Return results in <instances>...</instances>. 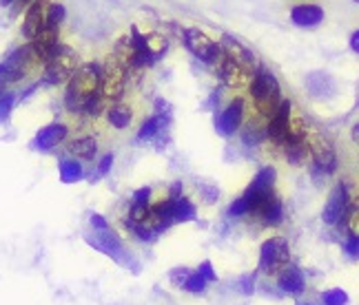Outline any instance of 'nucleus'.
<instances>
[{"instance_id": "f257e3e1", "label": "nucleus", "mask_w": 359, "mask_h": 305, "mask_svg": "<svg viewBox=\"0 0 359 305\" xmlns=\"http://www.w3.org/2000/svg\"><path fill=\"white\" fill-rule=\"evenodd\" d=\"M85 241L93 248V250H98L104 257L114 259L118 266L131 270L133 274L140 272V263L133 259V255L127 250V246H124L122 237H118V234L111 228H107V230H93L89 234H85Z\"/></svg>"}, {"instance_id": "f03ea898", "label": "nucleus", "mask_w": 359, "mask_h": 305, "mask_svg": "<svg viewBox=\"0 0 359 305\" xmlns=\"http://www.w3.org/2000/svg\"><path fill=\"white\" fill-rule=\"evenodd\" d=\"M251 98L259 115H273V111L282 102V89L278 78L266 66H259L251 80Z\"/></svg>"}, {"instance_id": "7ed1b4c3", "label": "nucleus", "mask_w": 359, "mask_h": 305, "mask_svg": "<svg viewBox=\"0 0 359 305\" xmlns=\"http://www.w3.org/2000/svg\"><path fill=\"white\" fill-rule=\"evenodd\" d=\"M182 45L196 55L198 60H202L209 66H215L219 62V58L224 55L222 45L215 43L213 38H209L202 29H198V27H187L182 31Z\"/></svg>"}, {"instance_id": "20e7f679", "label": "nucleus", "mask_w": 359, "mask_h": 305, "mask_svg": "<svg viewBox=\"0 0 359 305\" xmlns=\"http://www.w3.org/2000/svg\"><path fill=\"white\" fill-rule=\"evenodd\" d=\"M288 261H291V248H288V241L282 237H271L259 248L257 270L262 274H280L288 266Z\"/></svg>"}, {"instance_id": "39448f33", "label": "nucleus", "mask_w": 359, "mask_h": 305, "mask_svg": "<svg viewBox=\"0 0 359 305\" xmlns=\"http://www.w3.org/2000/svg\"><path fill=\"white\" fill-rule=\"evenodd\" d=\"M3 64H5V78H7L9 85L13 87L16 82H20V80H25L27 76H29L32 66L38 64V62L34 58L32 45L25 43V45H20L16 49H11L7 53V58L3 60Z\"/></svg>"}, {"instance_id": "423d86ee", "label": "nucleus", "mask_w": 359, "mask_h": 305, "mask_svg": "<svg viewBox=\"0 0 359 305\" xmlns=\"http://www.w3.org/2000/svg\"><path fill=\"white\" fill-rule=\"evenodd\" d=\"M291 102L282 100L280 106L273 111V115H269L266 122V140H271L273 144L282 146L286 142V137L291 135Z\"/></svg>"}, {"instance_id": "0eeeda50", "label": "nucleus", "mask_w": 359, "mask_h": 305, "mask_svg": "<svg viewBox=\"0 0 359 305\" xmlns=\"http://www.w3.org/2000/svg\"><path fill=\"white\" fill-rule=\"evenodd\" d=\"M348 206H351L348 188H346V184H344V182H339V184H335L333 190H330L328 201H326L324 211H322L324 224H328V226H337L339 221L344 219V215H346Z\"/></svg>"}, {"instance_id": "6e6552de", "label": "nucleus", "mask_w": 359, "mask_h": 305, "mask_svg": "<svg viewBox=\"0 0 359 305\" xmlns=\"http://www.w3.org/2000/svg\"><path fill=\"white\" fill-rule=\"evenodd\" d=\"M244 122V102L240 98L231 100L224 111L215 115V131L219 137H231L242 129Z\"/></svg>"}, {"instance_id": "1a4fd4ad", "label": "nucleus", "mask_w": 359, "mask_h": 305, "mask_svg": "<svg viewBox=\"0 0 359 305\" xmlns=\"http://www.w3.org/2000/svg\"><path fill=\"white\" fill-rule=\"evenodd\" d=\"M69 137V127L62 122H51L47 127L40 129L34 140H32V148L38 150V152H51L53 148H58L60 144L67 142Z\"/></svg>"}, {"instance_id": "9d476101", "label": "nucleus", "mask_w": 359, "mask_h": 305, "mask_svg": "<svg viewBox=\"0 0 359 305\" xmlns=\"http://www.w3.org/2000/svg\"><path fill=\"white\" fill-rule=\"evenodd\" d=\"M47 3L49 0H34V3L25 9L22 22H20V36L27 43L34 40L40 34V29L47 24Z\"/></svg>"}, {"instance_id": "9b49d317", "label": "nucleus", "mask_w": 359, "mask_h": 305, "mask_svg": "<svg viewBox=\"0 0 359 305\" xmlns=\"http://www.w3.org/2000/svg\"><path fill=\"white\" fill-rule=\"evenodd\" d=\"M311 155L315 162V169L322 171L324 175H330L337 171V155H335V148L330 144L326 137L317 135L315 140L311 142Z\"/></svg>"}, {"instance_id": "f8f14e48", "label": "nucleus", "mask_w": 359, "mask_h": 305, "mask_svg": "<svg viewBox=\"0 0 359 305\" xmlns=\"http://www.w3.org/2000/svg\"><path fill=\"white\" fill-rule=\"evenodd\" d=\"M291 22L299 29H317L324 22V9L317 3H297L291 7Z\"/></svg>"}, {"instance_id": "ddd939ff", "label": "nucleus", "mask_w": 359, "mask_h": 305, "mask_svg": "<svg viewBox=\"0 0 359 305\" xmlns=\"http://www.w3.org/2000/svg\"><path fill=\"white\" fill-rule=\"evenodd\" d=\"M280 148L284 150L286 162L293 166H302L311 155V142L306 140V135L299 131H291V135L286 137V142Z\"/></svg>"}, {"instance_id": "4468645a", "label": "nucleus", "mask_w": 359, "mask_h": 305, "mask_svg": "<svg viewBox=\"0 0 359 305\" xmlns=\"http://www.w3.org/2000/svg\"><path fill=\"white\" fill-rule=\"evenodd\" d=\"M278 288L288 297H302L306 292V279H304V272L297 266H288L278 274Z\"/></svg>"}, {"instance_id": "2eb2a0df", "label": "nucleus", "mask_w": 359, "mask_h": 305, "mask_svg": "<svg viewBox=\"0 0 359 305\" xmlns=\"http://www.w3.org/2000/svg\"><path fill=\"white\" fill-rule=\"evenodd\" d=\"M215 76L224 82V85L229 87H238L244 82V69H242V62H238L233 55L224 53L222 58H219V62L215 64Z\"/></svg>"}, {"instance_id": "dca6fc26", "label": "nucleus", "mask_w": 359, "mask_h": 305, "mask_svg": "<svg viewBox=\"0 0 359 305\" xmlns=\"http://www.w3.org/2000/svg\"><path fill=\"white\" fill-rule=\"evenodd\" d=\"M255 217H259V219H262V224L269 226V228H278V226H282V224H284V204H282V199H280V197H275L273 192H271V195L264 199V204H262V206L257 208Z\"/></svg>"}, {"instance_id": "f3484780", "label": "nucleus", "mask_w": 359, "mask_h": 305, "mask_svg": "<svg viewBox=\"0 0 359 305\" xmlns=\"http://www.w3.org/2000/svg\"><path fill=\"white\" fill-rule=\"evenodd\" d=\"M58 177L62 184H78L82 179L87 177V169H85V162H80L78 157L72 155H65L58 162Z\"/></svg>"}, {"instance_id": "a211bd4d", "label": "nucleus", "mask_w": 359, "mask_h": 305, "mask_svg": "<svg viewBox=\"0 0 359 305\" xmlns=\"http://www.w3.org/2000/svg\"><path fill=\"white\" fill-rule=\"evenodd\" d=\"M169 120H171L169 115H160V113L147 118L140 131H137V142H156L162 133L169 131Z\"/></svg>"}, {"instance_id": "6ab92c4d", "label": "nucleus", "mask_w": 359, "mask_h": 305, "mask_svg": "<svg viewBox=\"0 0 359 305\" xmlns=\"http://www.w3.org/2000/svg\"><path fill=\"white\" fill-rule=\"evenodd\" d=\"M67 155L78 157L80 162H93L98 157V140L93 135H80L69 144Z\"/></svg>"}, {"instance_id": "aec40b11", "label": "nucleus", "mask_w": 359, "mask_h": 305, "mask_svg": "<svg viewBox=\"0 0 359 305\" xmlns=\"http://www.w3.org/2000/svg\"><path fill=\"white\" fill-rule=\"evenodd\" d=\"M107 122L111 124L116 131L129 129L131 122H133V108L129 104H124L122 100L109 104V108H107Z\"/></svg>"}, {"instance_id": "412c9836", "label": "nucleus", "mask_w": 359, "mask_h": 305, "mask_svg": "<svg viewBox=\"0 0 359 305\" xmlns=\"http://www.w3.org/2000/svg\"><path fill=\"white\" fill-rule=\"evenodd\" d=\"M122 226L127 228L133 237L137 239V241H142V243H154L156 239H158V232L151 228L147 221H137V219H133L131 215H124L122 217Z\"/></svg>"}, {"instance_id": "4be33fe9", "label": "nucleus", "mask_w": 359, "mask_h": 305, "mask_svg": "<svg viewBox=\"0 0 359 305\" xmlns=\"http://www.w3.org/2000/svg\"><path fill=\"white\" fill-rule=\"evenodd\" d=\"M173 211H175V224H189V221H196L198 217V206L184 195L173 197Z\"/></svg>"}, {"instance_id": "5701e85b", "label": "nucleus", "mask_w": 359, "mask_h": 305, "mask_svg": "<svg viewBox=\"0 0 359 305\" xmlns=\"http://www.w3.org/2000/svg\"><path fill=\"white\" fill-rule=\"evenodd\" d=\"M275 179H278V173H275L273 166H264L255 177L248 190H255V192H273V186H275Z\"/></svg>"}, {"instance_id": "b1692460", "label": "nucleus", "mask_w": 359, "mask_h": 305, "mask_svg": "<svg viewBox=\"0 0 359 305\" xmlns=\"http://www.w3.org/2000/svg\"><path fill=\"white\" fill-rule=\"evenodd\" d=\"M65 20H67V7L62 3H58V0H49L47 3V24L60 29Z\"/></svg>"}, {"instance_id": "393cba45", "label": "nucleus", "mask_w": 359, "mask_h": 305, "mask_svg": "<svg viewBox=\"0 0 359 305\" xmlns=\"http://www.w3.org/2000/svg\"><path fill=\"white\" fill-rule=\"evenodd\" d=\"M114 162H116L114 152H104V155L98 159V164H95V171L89 175V182L93 184V182H98V179L107 177L109 173H111V169H114Z\"/></svg>"}, {"instance_id": "a878e982", "label": "nucleus", "mask_w": 359, "mask_h": 305, "mask_svg": "<svg viewBox=\"0 0 359 305\" xmlns=\"http://www.w3.org/2000/svg\"><path fill=\"white\" fill-rule=\"evenodd\" d=\"M242 140L248 146H257L262 140H266V127H259L257 122H251L248 127L242 131Z\"/></svg>"}, {"instance_id": "bb28decb", "label": "nucleus", "mask_w": 359, "mask_h": 305, "mask_svg": "<svg viewBox=\"0 0 359 305\" xmlns=\"http://www.w3.org/2000/svg\"><path fill=\"white\" fill-rule=\"evenodd\" d=\"M16 104H18V98H16V93H13V91L0 95V127H3V124H9L13 106H16Z\"/></svg>"}, {"instance_id": "cd10ccee", "label": "nucleus", "mask_w": 359, "mask_h": 305, "mask_svg": "<svg viewBox=\"0 0 359 305\" xmlns=\"http://www.w3.org/2000/svg\"><path fill=\"white\" fill-rule=\"evenodd\" d=\"M348 295L346 290L341 288H333V290H326V292L322 295V303L324 305H348Z\"/></svg>"}, {"instance_id": "c85d7f7f", "label": "nucleus", "mask_w": 359, "mask_h": 305, "mask_svg": "<svg viewBox=\"0 0 359 305\" xmlns=\"http://www.w3.org/2000/svg\"><path fill=\"white\" fill-rule=\"evenodd\" d=\"M206 283H209V281H206L204 276L196 270V272H191V276L187 279V283H184L182 290H187L189 295H202L204 290H206Z\"/></svg>"}, {"instance_id": "c756f323", "label": "nucleus", "mask_w": 359, "mask_h": 305, "mask_svg": "<svg viewBox=\"0 0 359 305\" xmlns=\"http://www.w3.org/2000/svg\"><path fill=\"white\" fill-rule=\"evenodd\" d=\"M131 208H149L151 206V188L149 186H142V188H137L133 190V195H131Z\"/></svg>"}, {"instance_id": "7c9ffc66", "label": "nucleus", "mask_w": 359, "mask_h": 305, "mask_svg": "<svg viewBox=\"0 0 359 305\" xmlns=\"http://www.w3.org/2000/svg\"><path fill=\"white\" fill-rule=\"evenodd\" d=\"M244 215H251V206H248L246 197H238L233 199L231 206H229V217H244Z\"/></svg>"}, {"instance_id": "2f4dec72", "label": "nucleus", "mask_w": 359, "mask_h": 305, "mask_svg": "<svg viewBox=\"0 0 359 305\" xmlns=\"http://www.w3.org/2000/svg\"><path fill=\"white\" fill-rule=\"evenodd\" d=\"M189 276H191V270H189V268H184V266H182V268H173V270L169 272V281H171L173 288H180V290H182Z\"/></svg>"}, {"instance_id": "473e14b6", "label": "nucleus", "mask_w": 359, "mask_h": 305, "mask_svg": "<svg viewBox=\"0 0 359 305\" xmlns=\"http://www.w3.org/2000/svg\"><path fill=\"white\" fill-rule=\"evenodd\" d=\"M344 253H346L351 259H359V234H346V239H344Z\"/></svg>"}, {"instance_id": "72a5a7b5", "label": "nucleus", "mask_w": 359, "mask_h": 305, "mask_svg": "<svg viewBox=\"0 0 359 305\" xmlns=\"http://www.w3.org/2000/svg\"><path fill=\"white\" fill-rule=\"evenodd\" d=\"M198 190L202 192V197H204L206 204H215L217 197H219V190L215 186H211V184H202V186H198Z\"/></svg>"}, {"instance_id": "f704fd0d", "label": "nucleus", "mask_w": 359, "mask_h": 305, "mask_svg": "<svg viewBox=\"0 0 359 305\" xmlns=\"http://www.w3.org/2000/svg\"><path fill=\"white\" fill-rule=\"evenodd\" d=\"M240 288H242V295H253L255 292V272H248L240 279Z\"/></svg>"}, {"instance_id": "c9c22d12", "label": "nucleus", "mask_w": 359, "mask_h": 305, "mask_svg": "<svg viewBox=\"0 0 359 305\" xmlns=\"http://www.w3.org/2000/svg\"><path fill=\"white\" fill-rule=\"evenodd\" d=\"M198 272H200L209 283L217 281V272L213 270V263H211V261H202V263H200V268H198Z\"/></svg>"}, {"instance_id": "e433bc0d", "label": "nucleus", "mask_w": 359, "mask_h": 305, "mask_svg": "<svg viewBox=\"0 0 359 305\" xmlns=\"http://www.w3.org/2000/svg\"><path fill=\"white\" fill-rule=\"evenodd\" d=\"M89 226L93 230H107V228H111V226H109V221L102 215H98V213H91L89 215Z\"/></svg>"}, {"instance_id": "4c0bfd02", "label": "nucleus", "mask_w": 359, "mask_h": 305, "mask_svg": "<svg viewBox=\"0 0 359 305\" xmlns=\"http://www.w3.org/2000/svg\"><path fill=\"white\" fill-rule=\"evenodd\" d=\"M40 87H43V85H40V82H34V85H29V87H27L25 91H20V93H16V98H18V104H22L25 100H29L32 98V93H36Z\"/></svg>"}, {"instance_id": "58836bf2", "label": "nucleus", "mask_w": 359, "mask_h": 305, "mask_svg": "<svg viewBox=\"0 0 359 305\" xmlns=\"http://www.w3.org/2000/svg\"><path fill=\"white\" fill-rule=\"evenodd\" d=\"M348 47H351V51H353V53H357V55H359V29H355V31L351 34Z\"/></svg>"}, {"instance_id": "ea45409f", "label": "nucleus", "mask_w": 359, "mask_h": 305, "mask_svg": "<svg viewBox=\"0 0 359 305\" xmlns=\"http://www.w3.org/2000/svg\"><path fill=\"white\" fill-rule=\"evenodd\" d=\"M182 190H184V184L182 182H173L171 188H169V195L167 197H180V195H182Z\"/></svg>"}, {"instance_id": "a19ab883", "label": "nucleus", "mask_w": 359, "mask_h": 305, "mask_svg": "<svg viewBox=\"0 0 359 305\" xmlns=\"http://www.w3.org/2000/svg\"><path fill=\"white\" fill-rule=\"evenodd\" d=\"M13 3H16V0H0V7H3V9H9Z\"/></svg>"}, {"instance_id": "79ce46f5", "label": "nucleus", "mask_w": 359, "mask_h": 305, "mask_svg": "<svg viewBox=\"0 0 359 305\" xmlns=\"http://www.w3.org/2000/svg\"><path fill=\"white\" fill-rule=\"evenodd\" d=\"M353 140L359 144V124H355V127H353Z\"/></svg>"}, {"instance_id": "37998d69", "label": "nucleus", "mask_w": 359, "mask_h": 305, "mask_svg": "<svg viewBox=\"0 0 359 305\" xmlns=\"http://www.w3.org/2000/svg\"><path fill=\"white\" fill-rule=\"evenodd\" d=\"M297 305H315V303H311V301H299Z\"/></svg>"}, {"instance_id": "c03bdc74", "label": "nucleus", "mask_w": 359, "mask_h": 305, "mask_svg": "<svg viewBox=\"0 0 359 305\" xmlns=\"http://www.w3.org/2000/svg\"><path fill=\"white\" fill-rule=\"evenodd\" d=\"M353 3H355V5H359V0H353Z\"/></svg>"}]
</instances>
